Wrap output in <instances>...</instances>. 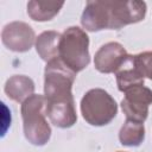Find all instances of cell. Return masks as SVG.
<instances>
[{
    "instance_id": "obj_8",
    "label": "cell",
    "mask_w": 152,
    "mask_h": 152,
    "mask_svg": "<svg viewBox=\"0 0 152 152\" xmlns=\"http://www.w3.org/2000/svg\"><path fill=\"white\" fill-rule=\"evenodd\" d=\"M126 57L127 51L120 43L109 42L96 51L94 57V65L100 72H115L121 66Z\"/></svg>"
},
{
    "instance_id": "obj_12",
    "label": "cell",
    "mask_w": 152,
    "mask_h": 152,
    "mask_svg": "<svg viewBox=\"0 0 152 152\" xmlns=\"http://www.w3.org/2000/svg\"><path fill=\"white\" fill-rule=\"evenodd\" d=\"M63 5V1H28L27 14L34 21H48L58 14Z\"/></svg>"
},
{
    "instance_id": "obj_10",
    "label": "cell",
    "mask_w": 152,
    "mask_h": 152,
    "mask_svg": "<svg viewBox=\"0 0 152 152\" xmlns=\"http://www.w3.org/2000/svg\"><path fill=\"white\" fill-rule=\"evenodd\" d=\"M62 34L56 31H44L36 38V50L46 63L59 58V43Z\"/></svg>"
},
{
    "instance_id": "obj_5",
    "label": "cell",
    "mask_w": 152,
    "mask_h": 152,
    "mask_svg": "<svg viewBox=\"0 0 152 152\" xmlns=\"http://www.w3.org/2000/svg\"><path fill=\"white\" fill-rule=\"evenodd\" d=\"M81 113L89 125L104 126L115 118L118 104L106 90L94 88L88 90L82 97Z\"/></svg>"
},
{
    "instance_id": "obj_2",
    "label": "cell",
    "mask_w": 152,
    "mask_h": 152,
    "mask_svg": "<svg viewBox=\"0 0 152 152\" xmlns=\"http://www.w3.org/2000/svg\"><path fill=\"white\" fill-rule=\"evenodd\" d=\"M146 15L144 1H88L81 17L82 26L90 32L119 30L126 25L141 21Z\"/></svg>"
},
{
    "instance_id": "obj_6",
    "label": "cell",
    "mask_w": 152,
    "mask_h": 152,
    "mask_svg": "<svg viewBox=\"0 0 152 152\" xmlns=\"http://www.w3.org/2000/svg\"><path fill=\"white\" fill-rule=\"evenodd\" d=\"M121 101V109L128 120L142 122L148 115V107L152 104V90L144 84L134 86L125 91Z\"/></svg>"
},
{
    "instance_id": "obj_13",
    "label": "cell",
    "mask_w": 152,
    "mask_h": 152,
    "mask_svg": "<svg viewBox=\"0 0 152 152\" xmlns=\"http://www.w3.org/2000/svg\"><path fill=\"white\" fill-rule=\"evenodd\" d=\"M145 139V128L142 122L126 120L119 132V140L124 146H139Z\"/></svg>"
},
{
    "instance_id": "obj_15",
    "label": "cell",
    "mask_w": 152,
    "mask_h": 152,
    "mask_svg": "<svg viewBox=\"0 0 152 152\" xmlns=\"http://www.w3.org/2000/svg\"><path fill=\"white\" fill-rule=\"evenodd\" d=\"M118 152H122V151H118Z\"/></svg>"
},
{
    "instance_id": "obj_14",
    "label": "cell",
    "mask_w": 152,
    "mask_h": 152,
    "mask_svg": "<svg viewBox=\"0 0 152 152\" xmlns=\"http://www.w3.org/2000/svg\"><path fill=\"white\" fill-rule=\"evenodd\" d=\"M140 68L145 77L152 80V51H145L137 55Z\"/></svg>"
},
{
    "instance_id": "obj_1",
    "label": "cell",
    "mask_w": 152,
    "mask_h": 152,
    "mask_svg": "<svg viewBox=\"0 0 152 152\" xmlns=\"http://www.w3.org/2000/svg\"><path fill=\"white\" fill-rule=\"evenodd\" d=\"M76 74L59 58L46 63L44 70V96L50 121L59 128H69L77 121L71 88Z\"/></svg>"
},
{
    "instance_id": "obj_11",
    "label": "cell",
    "mask_w": 152,
    "mask_h": 152,
    "mask_svg": "<svg viewBox=\"0 0 152 152\" xmlns=\"http://www.w3.org/2000/svg\"><path fill=\"white\" fill-rule=\"evenodd\" d=\"M34 91V83L33 81L24 75H14L6 81L5 84V93L6 95L15 101V102H24L30 96L33 95Z\"/></svg>"
},
{
    "instance_id": "obj_3",
    "label": "cell",
    "mask_w": 152,
    "mask_h": 152,
    "mask_svg": "<svg viewBox=\"0 0 152 152\" xmlns=\"http://www.w3.org/2000/svg\"><path fill=\"white\" fill-rule=\"evenodd\" d=\"M21 118L25 138L36 146L45 145L51 137V127L46 121L45 96L33 94L21 103Z\"/></svg>"
},
{
    "instance_id": "obj_9",
    "label": "cell",
    "mask_w": 152,
    "mask_h": 152,
    "mask_svg": "<svg viewBox=\"0 0 152 152\" xmlns=\"http://www.w3.org/2000/svg\"><path fill=\"white\" fill-rule=\"evenodd\" d=\"M115 76H116L118 88L122 93L131 87L144 84L145 76L140 68L137 55L135 56L127 55L121 66L115 71Z\"/></svg>"
},
{
    "instance_id": "obj_7",
    "label": "cell",
    "mask_w": 152,
    "mask_h": 152,
    "mask_svg": "<svg viewBox=\"0 0 152 152\" xmlns=\"http://www.w3.org/2000/svg\"><path fill=\"white\" fill-rule=\"evenodd\" d=\"M34 39L33 28L24 21H12L7 24L1 32L2 44L15 52L28 51L33 43H36Z\"/></svg>"
},
{
    "instance_id": "obj_4",
    "label": "cell",
    "mask_w": 152,
    "mask_h": 152,
    "mask_svg": "<svg viewBox=\"0 0 152 152\" xmlns=\"http://www.w3.org/2000/svg\"><path fill=\"white\" fill-rule=\"evenodd\" d=\"M59 59L75 74L88 66L90 62L89 37L82 28L71 26L62 33L59 43Z\"/></svg>"
}]
</instances>
